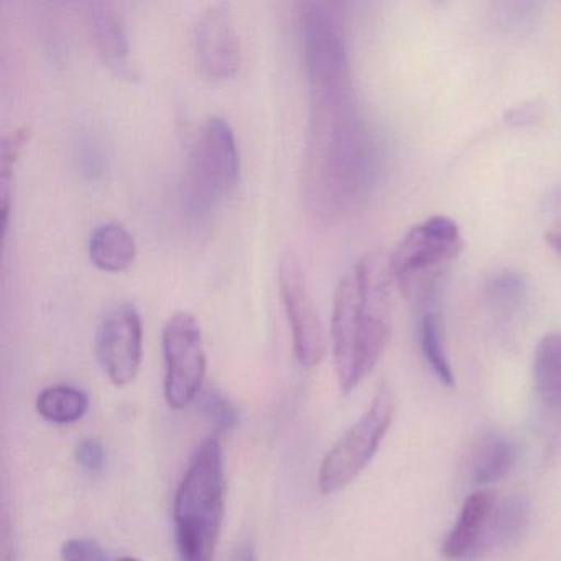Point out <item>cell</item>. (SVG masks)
<instances>
[{"mask_svg":"<svg viewBox=\"0 0 561 561\" xmlns=\"http://www.w3.org/2000/svg\"><path fill=\"white\" fill-rule=\"evenodd\" d=\"M545 241L550 245L551 251L561 259V218L545 232Z\"/></svg>","mask_w":561,"mask_h":561,"instance_id":"23","label":"cell"},{"mask_svg":"<svg viewBox=\"0 0 561 561\" xmlns=\"http://www.w3.org/2000/svg\"><path fill=\"white\" fill-rule=\"evenodd\" d=\"M165 357V400L173 410L188 407L198 396L206 374V351L199 321L188 311L167 320L162 331Z\"/></svg>","mask_w":561,"mask_h":561,"instance_id":"6","label":"cell"},{"mask_svg":"<svg viewBox=\"0 0 561 561\" xmlns=\"http://www.w3.org/2000/svg\"><path fill=\"white\" fill-rule=\"evenodd\" d=\"M202 410L206 419L216 426V430L228 432L238 425V410L232 405L231 400L218 389H209L203 393Z\"/></svg>","mask_w":561,"mask_h":561,"instance_id":"18","label":"cell"},{"mask_svg":"<svg viewBox=\"0 0 561 561\" xmlns=\"http://www.w3.org/2000/svg\"><path fill=\"white\" fill-rule=\"evenodd\" d=\"M389 274L377 259L354 262L334 295L331 346L341 392L351 393L379 363L389 344Z\"/></svg>","mask_w":561,"mask_h":561,"instance_id":"1","label":"cell"},{"mask_svg":"<svg viewBox=\"0 0 561 561\" xmlns=\"http://www.w3.org/2000/svg\"><path fill=\"white\" fill-rule=\"evenodd\" d=\"M88 28L104 67L116 77L133 78L129 35L116 5L110 2H93L88 5Z\"/></svg>","mask_w":561,"mask_h":561,"instance_id":"10","label":"cell"},{"mask_svg":"<svg viewBox=\"0 0 561 561\" xmlns=\"http://www.w3.org/2000/svg\"><path fill=\"white\" fill-rule=\"evenodd\" d=\"M96 354L107 379L116 387L134 382L144 354L142 318L134 305L117 304L98 324Z\"/></svg>","mask_w":561,"mask_h":561,"instance_id":"8","label":"cell"},{"mask_svg":"<svg viewBox=\"0 0 561 561\" xmlns=\"http://www.w3.org/2000/svg\"><path fill=\"white\" fill-rule=\"evenodd\" d=\"M4 520H2V540H0V543H2V553H0V557H2V561H18V557H15V548H14V541H12L11 537V525H9V518L8 515L4 514Z\"/></svg>","mask_w":561,"mask_h":561,"instance_id":"22","label":"cell"},{"mask_svg":"<svg viewBox=\"0 0 561 561\" xmlns=\"http://www.w3.org/2000/svg\"><path fill=\"white\" fill-rule=\"evenodd\" d=\"M64 561H107L106 551L93 538H70L61 547Z\"/></svg>","mask_w":561,"mask_h":561,"instance_id":"20","label":"cell"},{"mask_svg":"<svg viewBox=\"0 0 561 561\" xmlns=\"http://www.w3.org/2000/svg\"><path fill=\"white\" fill-rule=\"evenodd\" d=\"M225 515L221 443L203 439L186 466L173 502L180 561H213Z\"/></svg>","mask_w":561,"mask_h":561,"instance_id":"2","label":"cell"},{"mask_svg":"<svg viewBox=\"0 0 561 561\" xmlns=\"http://www.w3.org/2000/svg\"><path fill=\"white\" fill-rule=\"evenodd\" d=\"M278 285L291 330L295 357L304 367H314L327 354V334L308 288L300 259L288 252L278 267Z\"/></svg>","mask_w":561,"mask_h":561,"instance_id":"7","label":"cell"},{"mask_svg":"<svg viewBox=\"0 0 561 561\" xmlns=\"http://www.w3.org/2000/svg\"><path fill=\"white\" fill-rule=\"evenodd\" d=\"M88 252L94 267L110 274H121L133 267L137 248L133 234L123 225L106 222L91 232Z\"/></svg>","mask_w":561,"mask_h":561,"instance_id":"13","label":"cell"},{"mask_svg":"<svg viewBox=\"0 0 561 561\" xmlns=\"http://www.w3.org/2000/svg\"><path fill=\"white\" fill-rule=\"evenodd\" d=\"M196 61L211 81L231 80L241 68V41L225 5H213L195 25Z\"/></svg>","mask_w":561,"mask_h":561,"instance_id":"9","label":"cell"},{"mask_svg":"<svg viewBox=\"0 0 561 561\" xmlns=\"http://www.w3.org/2000/svg\"><path fill=\"white\" fill-rule=\"evenodd\" d=\"M517 446L501 436L485 439L474 461V479L479 484L501 481L517 462Z\"/></svg>","mask_w":561,"mask_h":561,"instance_id":"16","label":"cell"},{"mask_svg":"<svg viewBox=\"0 0 561 561\" xmlns=\"http://www.w3.org/2000/svg\"><path fill=\"white\" fill-rule=\"evenodd\" d=\"M525 285L518 275L505 274L502 277L495 278L489 287V295H491L492 304L499 305L501 308L507 310H515L518 304L524 300Z\"/></svg>","mask_w":561,"mask_h":561,"instance_id":"19","label":"cell"},{"mask_svg":"<svg viewBox=\"0 0 561 561\" xmlns=\"http://www.w3.org/2000/svg\"><path fill=\"white\" fill-rule=\"evenodd\" d=\"M462 248L459 226L448 216H432L403 236L390 257L387 274L403 297L419 301L436 291L439 277Z\"/></svg>","mask_w":561,"mask_h":561,"instance_id":"4","label":"cell"},{"mask_svg":"<svg viewBox=\"0 0 561 561\" xmlns=\"http://www.w3.org/2000/svg\"><path fill=\"white\" fill-rule=\"evenodd\" d=\"M117 561H140V560H137V558H133V557H124V558H119V560Z\"/></svg>","mask_w":561,"mask_h":561,"instance_id":"25","label":"cell"},{"mask_svg":"<svg viewBox=\"0 0 561 561\" xmlns=\"http://www.w3.org/2000/svg\"><path fill=\"white\" fill-rule=\"evenodd\" d=\"M38 415L55 425H70L87 415L90 399L83 390L71 386H51L37 397Z\"/></svg>","mask_w":561,"mask_h":561,"instance_id":"15","label":"cell"},{"mask_svg":"<svg viewBox=\"0 0 561 561\" xmlns=\"http://www.w3.org/2000/svg\"><path fill=\"white\" fill-rule=\"evenodd\" d=\"M28 130H15L12 136L2 144L0 152V209H2V222L8 226L9 213H11L12 175H14L15 162L22 147L27 142Z\"/></svg>","mask_w":561,"mask_h":561,"instance_id":"17","label":"cell"},{"mask_svg":"<svg viewBox=\"0 0 561 561\" xmlns=\"http://www.w3.org/2000/svg\"><path fill=\"white\" fill-rule=\"evenodd\" d=\"M241 175L238 142L228 121L213 116L196 134L186 160L183 206L195 225L208 221L232 195Z\"/></svg>","mask_w":561,"mask_h":561,"instance_id":"3","label":"cell"},{"mask_svg":"<svg viewBox=\"0 0 561 561\" xmlns=\"http://www.w3.org/2000/svg\"><path fill=\"white\" fill-rule=\"evenodd\" d=\"M75 459H77V465L80 466L81 471L88 472V474H100L104 465H106V449H104L100 439H83L77 446Z\"/></svg>","mask_w":561,"mask_h":561,"instance_id":"21","label":"cell"},{"mask_svg":"<svg viewBox=\"0 0 561 561\" xmlns=\"http://www.w3.org/2000/svg\"><path fill=\"white\" fill-rule=\"evenodd\" d=\"M534 383L545 405L561 412V333L545 334L535 350Z\"/></svg>","mask_w":561,"mask_h":561,"instance_id":"14","label":"cell"},{"mask_svg":"<svg viewBox=\"0 0 561 561\" xmlns=\"http://www.w3.org/2000/svg\"><path fill=\"white\" fill-rule=\"evenodd\" d=\"M232 561H255L254 548H252L251 545H241V547L234 551Z\"/></svg>","mask_w":561,"mask_h":561,"instance_id":"24","label":"cell"},{"mask_svg":"<svg viewBox=\"0 0 561 561\" xmlns=\"http://www.w3.org/2000/svg\"><path fill=\"white\" fill-rule=\"evenodd\" d=\"M416 337L426 364L432 367L439 382L446 387L455 386V374L446 350L445 330L436 291L416 301Z\"/></svg>","mask_w":561,"mask_h":561,"instance_id":"12","label":"cell"},{"mask_svg":"<svg viewBox=\"0 0 561 561\" xmlns=\"http://www.w3.org/2000/svg\"><path fill=\"white\" fill-rule=\"evenodd\" d=\"M495 512L494 492H472L462 505L461 514L455 527L443 541V557L448 560H461L478 550L488 528L491 527Z\"/></svg>","mask_w":561,"mask_h":561,"instance_id":"11","label":"cell"},{"mask_svg":"<svg viewBox=\"0 0 561 561\" xmlns=\"http://www.w3.org/2000/svg\"><path fill=\"white\" fill-rule=\"evenodd\" d=\"M396 410V397L390 387L382 383L366 413L324 456L318 472V488L321 494H336L356 481L357 476L379 451L380 443L392 425Z\"/></svg>","mask_w":561,"mask_h":561,"instance_id":"5","label":"cell"}]
</instances>
